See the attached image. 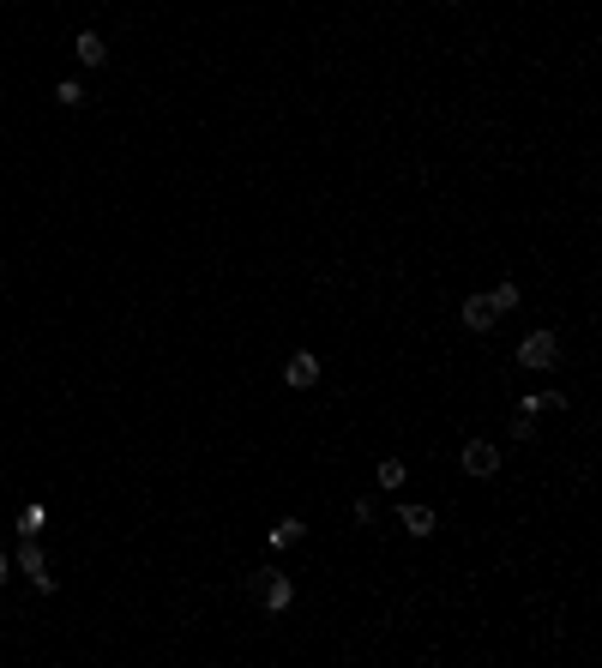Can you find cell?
Returning a JSON list of instances; mask_svg holds the SVG:
<instances>
[{
	"mask_svg": "<svg viewBox=\"0 0 602 668\" xmlns=\"http://www.w3.org/2000/svg\"><path fill=\"white\" fill-rule=\"evenodd\" d=\"M247 596L260 608H271V614H283V608L296 602V584H289L278 567H260V572H247Z\"/></svg>",
	"mask_w": 602,
	"mask_h": 668,
	"instance_id": "obj_1",
	"label": "cell"
},
{
	"mask_svg": "<svg viewBox=\"0 0 602 668\" xmlns=\"http://www.w3.org/2000/svg\"><path fill=\"white\" fill-rule=\"evenodd\" d=\"M561 362V338L554 331H530L518 344V367H554Z\"/></svg>",
	"mask_w": 602,
	"mask_h": 668,
	"instance_id": "obj_2",
	"label": "cell"
},
{
	"mask_svg": "<svg viewBox=\"0 0 602 668\" xmlns=\"http://www.w3.org/2000/svg\"><path fill=\"white\" fill-rule=\"evenodd\" d=\"M19 572H24V578H31L37 590H55V578H49V560H42L37 536H24V542H19Z\"/></svg>",
	"mask_w": 602,
	"mask_h": 668,
	"instance_id": "obj_3",
	"label": "cell"
},
{
	"mask_svg": "<svg viewBox=\"0 0 602 668\" xmlns=\"http://www.w3.org/2000/svg\"><path fill=\"white\" fill-rule=\"evenodd\" d=\"M464 476H494V470H500V445H488V440H470L464 445Z\"/></svg>",
	"mask_w": 602,
	"mask_h": 668,
	"instance_id": "obj_4",
	"label": "cell"
},
{
	"mask_svg": "<svg viewBox=\"0 0 602 668\" xmlns=\"http://www.w3.org/2000/svg\"><path fill=\"white\" fill-rule=\"evenodd\" d=\"M283 380L296 385V391H307V385L320 380V362H314V356H289V367H283Z\"/></svg>",
	"mask_w": 602,
	"mask_h": 668,
	"instance_id": "obj_5",
	"label": "cell"
},
{
	"mask_svg": "<svg viewBox=\"0 0 602 668\" xmlns=\"http://www.w3.org/2000/svg\"><path fill=\"white\" fill-rule=\"evenodd\" d=\"M73 55H79L84 66H102V61H109V42H102L97 31H79V42H73Z\"/></svg>",
	"mask_w": 602,
	"mask_h": 668,
	"instance_id": "obj_6",
	"label": "cell"
},
{
	"mask_svg": "<svg viewBox=\"0 0 602 668\" xmlns=\"http://www.w3.org/2000/svg\"><path fill=\"white\" fill-rule=\"evenodd\" d=\"M494 320H500V313L488 307V295H470V302H464V325H470V331H488Z\"/></svg>",
	"mask_w": 602,
	"mask_h": 668,
	"instance_id": "obj_7",
	"label": "cell"
},
{
	"mask_svg": "<svg viewBox=\"0 0 602 668\" xmlns=\"http://www.w3.org/2000/svg\"><path fill=\"white\" fill-rule=\"evenodd\" d=\"M398 518H403V530H410V536H434V512H428V506H403Z\"/></svg>",
	"mask_w": 602,
	"mask_h": 668,
	"instance_id": "obj_8",
	"label": "cell"
},
{
	"mask_svg": "<svg viewBox=\"0 0 602 668\" xmlns=\"http://www.w3.org/2000/svg\"><path fill=\"white\" fill-rule=\"evenodd\" d=\"M307 536V524L301 518H278V530H271V548H289V542H301Z\"/></svg>",
	"mask_w": 602,
	"mask_h": 668,
	"instance_id": "obj_9",
	"label": "cell"
},
{
	"mask_svg": "<svg viewBox=\"0 0 602 668\" xmlns=\"http://www.w3.org/2000/svg\"><path fill=\"white\" fill-rule=\"evenodd\" d=\"M488 307H494V313H512V307H518V284H494L488 289Z\"/></svg>",
	"mask_w": 602,
	"mask_h": 668,
	"instance_id": "obj_10",
	"label": "cell"
},
{
	"mask_svg": "<svg viewBox=\"0 0 602 668\" xmlns=\"http://www.w3.org/2000/svg\"><path fill=\"white\" fill-rule=\"evenodd\" d=\"M42 518H49L42 506H24V512H19V536H37V530H42Z\"/></svg>",
	"mask_w": 602,
	"mask_h": 668,
	"instance_id": "obj_11",
	"label": "cell"
},
{
	"mask_svg": "<svg viewBox=\"0 0 602 668\" xmlns=\"http://www.w3.org/2000/svg\"><path fill=\"white\" fill-rule=\"evenodd\" d=\"M55 102H66V109H79V102H84V91H79L73 79H60V84H55Z\"/></svg>",
	"mask_w": 602,
	"mask_h": 668,
	"instance_id": "obj_12",
	"label": "cell"
},
{
	"mask_svg": "<svg viewBox=\"0 0 602 668\" xmlns=\"http://www.w3.org/2000/svg\"><path fill=\"white\" fill-rule=\"evenodd\" d=\"M380 488H403V464H398V458H385V464H380Z\"/></svg>",
	"mask_w": 602,
	"mask_h": 668,
	"instance_id": "obj_13",
	"label": "cell"
},
{
	"mask_svg": "<svg viewBox=\"0 0 602 668\" xmlns=\"http://www.w3.org/2000/svg\"><path fill=\"white\" fill-rule=\"evenodd\" d=\"M6 567H13V560H6V554H0V584H6Z\"/></svg>",
	"mask_w": 602,
	"mask_h": 668,
	"instance_id": "obj_14",
	"label": "cell"
},
{
	"mask_svg": "<svg viewBox=\"0 0 602 668\" xmlns=\"http://www.w3.org/2000/svg\"><path fill=\"white\" fill-rule=\"evenodd\" d=\"M446 6H458V0H446Z\"/></svg>",
	"mask_w": 602,
	"mask_h": 668,
	"instance_id": "obj_15",
	"label": "cell"
},
{
	"mask_svg": "<svg viewBox=\"0 0 602 668\" xmlns=\"http://www.w3.org/2000/svg\"><path fill=\"white\" fill-rule=\"evenodd\" d=\"M0 277H6V265H0Z\"/></svg>",
	"mask_w": 602,
	"mask_h": 668,
	"instance_id": "obj_16",
	"label": "cell"
}]
</instances>
